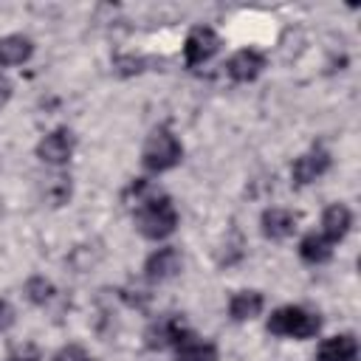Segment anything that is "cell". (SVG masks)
<instances>
[{"mask_svg":"<svg viewBox=\"0 0 361 361\" xmlns=\"http://www.w3.org/2000/svg\"><path fill=\"white\" fill-rule=\"evenodd\" d=\"M299 257L305 262H310V265H322V262H327L333 257V243L322 231H310L299 243Z\"/></svg>","mask_w":361,"mask_h":361,"instance_id":"16","label":"cell"},{"mask_svg":"<svg viewBox=\"0 0 361 361\" xmlns=\"http://www.w3.org/2000/svg\"><path fill=\"white\" fill-rule=\"evenodd\" d=\"M220 48V37L209 28V25H197L189 31L186 42H183V62L189 68H197L203 62H209Z\"/></svg>","mask_w":361,"mask_h":361,"instance_id":"5","label":"cell"},{"mask_svg":"<svg viewBox=\"0 0 361 361\" xmlns=\"http://www.w3.org/2000/svg\"><path fill=\"white\" fill-rule=\"evenodd\" d=\"M8 99H11V82H8V79L0 73V107H3Z\"/></svg>","mask_w":361,"mask_h":361,"instance_id":"21","label":"cell"},{"mask_svg":"<svg viewBox=\"0 0 361 361\" xmlns=\"http://www.w3.org/2000/svg\"><path fill=\"white\" fill-rule=\"evenodd\" d=\"M71 152H73V133L65 130V127L48 133V135L37 144V158H39L42 164H51V166L68 164Z\"/></svg>","mask_w":361,"mask_h":361,"instance_id":"7","label":"cell"},{"mask_svg":"<svg viewBox=\"0 0 361 361\" xmlns=\"http://www.w3.org/2000/svg\"><path fill=\"white\" fill-rule=\"evenodd\" d=\"M180 268H183V257H180V251L172 248V245H164V248L152 251V254L147 257V262H144V274H147V279H152V282H166V279L178 276Z\"/></svg>","mask_w":361,"mask_h":361,"instance_id":"6","label":"cell"},{"mask_svg":"<svg viewBox=\"0 0 361 361\" xmlns=\"http://www.w3.org/2000/svg\"><path fill=\"white\" fill-rule=\"evenodd\" d=\"M265 307V299L259 290H240L228 299V316L234 322H248L254 316H259Z\"/></svg>","mask_w":361,"mask_h":361,"instance_id":"15","label":"cell"},{"mask_svg":"<svg viewBox=\"0 0 361 361\" xmlns=\"http://www.w3.org/2000/svg\"><path fill=\"white\" fill-rule=\"evenodd\" d=\"M186 333H189V324L183 316H164L144 330V344L149 350H166V347H175Z\"/></svg>","mask_w":361,"mask_h":361,"instance_id":"4","label":"cell"},{"mask_svg":"<svg viewBox=\"0 0 361 361\" xmlns=\"http://www.w3.org/2000/svg\"><path fill=\"white\" fill-rule=\"evenodd\" d=\"M51 296H54V282H51V279H45V276H31V279L25 282V299H28L31 305H45Z\"/></svg>","mask_w":361,"mask_h":361,"instance_id":"17","label":"cell"},{"mask_svg":"<svg viewBox=\"0 0 361 361\" xmlns=\"http://www.w3.org/2000/svg\"><path fill=\"white\" fill-rule=\"evenodd\" d=\"M327 169H330V155H327L324 149H310V152H305V155H299V158L293 161L290 178H293L296 186H307V183H313L316 178H322Z\"/></svg>","mask_w":361,"mask_h":361,"instance_id":"8","label":"cell"},{"mask_svg":"<svg viewBox=\"0 0 361 361\" xmlns=\"http://www.w3.org/2000/svg\"><path fill=\"white\" fill-rule=\"evenodd\" d=\"M11 324H14V307L6 299H0V333H6Z\"/></svg>","mask_w":361,"mask_h":361,"instance_id":"20","label":"cell"},{"mask_svg":"<svg viewBox=\"0 0 361 361\" xmlns=\"http://www.w3.org/2000/svg\"><path fill=\"white\" fill-rule=\"evenodd\" d=\"M353 226V212L344 206V203H330L322 214V234L330 240V243H338Z\"/></svg>","mask_w":361,"mask_h":361,"instance_id":"12","label":"cell"},{"mask_svg":"<svg viewBox=\"0 0 361 361\" xmlns=\"http://www.w3.org/2000/svg\"><path fill=\"white\" fill-rule=\"evenodd\" d=\"M259 226H262V234H265L268 240H288V237L296 231V214H293L290 209L274 206V209H265V212H262Z\"/></svg>","mask_w":361,"mask_h":361,"instance_id":"10","label":"cell"},{"mask_svg":"<svg viewBox=\"0 0 361 361\" xmlns=\"http://www.w3.org/2000/svg\"><path fill=\"white\" fill-rule=\"evenodd\" d=\"M31 54H34V42H31L28 37H23V34L0 37V68L23 65Z\"/></svg>","mask_w":361,"mask_h":361,"instance_id":"14","label":"cell"},{"mask_svg":"<svg viewBox=\"0 0 361 361\" xmlns=\"http://www.w3.org/2000/svg\"><path fill=\"white\" fill-rule=\"evenodd\" d=\"M54 361H93V358L85 353V347H79V344H65V347L54 355Z\"/></svg>","mask_w":361,"mask_h":361,"instance_id":"18","label":"cell"},{"mask_svg":"<svg viewBox=\"0 0 361 361\" xmlns=\"http://www.w3.org/2000/svg\"><path fill=\"white\" fill-rule=\"evenodd\" d=\"M175 361H217V347L206 338H197L192 330L175 344Z\"/></svg>","mask_w":361,"mask_h":361,"instance_id":"13","label":"cell"},{"mask_svg":"<svg viewBox=\"0 0 361 361\" xmlns=\"http://www.w3.org/2000/svg\"><path fill=\"white\" fill-rule=\"evenodd\" d=\"M116 65H118V73L130 76V73H141L147 62H144L141 56H118V59H116Z\"/></svg>","mask_w":361,"mask_h":361,"instance_id":"19","label":"cell"},{"mask_svg":"<svg viewBox=\"0 0 361 361\" xmlns=\"http://www.w3.org/2000/svg\"><path fill=\"white\" fill-rule=\"evenodd\" d=\"M265 68V56L254 48H243L237 54H231V59L226 62V73L234 82H254Z\"/></svg>","mask_w":361,"mask_h":361,"instance_id":"9","label":"cell"},{"mask_svg":"<svg viewBox=\"0 0 361 361\" xmlns=\"http://www.w3.org/2000/svg\"><path fill=\"white\" fill-rule=\"evenodd\" d=\"M180 155H183V147L180 141L166 130V127H158L147 135L144 141V149H141V164L144 169L149 172H166L172 166L180 164Z\"/></svg>","mask_w":361,"mask_h":361,"instance_id":"3","label":"cell"},{"mask_svg":"<svg viewBox=\"0 0 361 361\" xmlns=\"http://www.w3.org/2000/svg\"><path fill=\"white\" fill-rule=\"evenodd\" d=\"M322 327V319L299 305H285L276 307L268 316V333L285 336V338H313Z\"/></svg>","mask_w":361,"mask_h":361,"instance_id":"2","label":"cell"},{"mask_svg":"<svg viewBox=\"0 0 361 361\" xmlns=\"http://www.w3.org/2000/svg\"><path fill=\"white\" fill-rule=\"evenodd\" d=\"M355 355H358V341L350 333L330 336L316 350V361H355Z\"/></svg>","mask_w":361,"mask_h":361,"instance_id":"11","label":"cell"},{"mask_svg":"<svg viewBox=\"0 0 361 361\" xmlns=\"http://www.w3.org/2000/svg\"><path fill=\"white\" fill-rule=\"evenodd\" d=\"M178 209L166 195H152L135 209V228L147 240H164L178 228Z\"/></svg>","mask_w":361,"mask_h":361,"instance_id":"1","label":"cell"}]
</instances>
